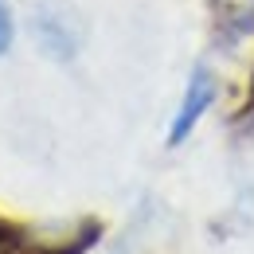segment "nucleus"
Returning <instances> with one entry per match:
<instances>
[{
  "instance_id": "1",
  "label": "nucleus",
  "mask_w": 254,
  "mask_h": 254,
  "mask_svg": "<svg viewBox=\"0 0 254 254\" xmlns=\"http://www.w3.org/2000/svg\"><path fill=\"white\" fill-rule=\"evenodd\" d=\"M211 98H215V82H211V74L207 70H195L188 82V94H184V106H180V114H176V122L168 129V141L172 145H180L184 137L191 133V126L203 118V110L211 106Z\"/></svg>"
},
{
  "instance_id": "2",
  "label": "nucleus",
  "mask_w": 254,
  "mask_h": 254,
  "mask_svg": "<svg viewBox=\"0 0 254 254\" xmlns=\"http://www.w3.org/2000/svg\"><path fill=\"white\" fill-rule=\"evenodd\" d=\"M8 43H12V20H8V8L0 4V55L8 51Z\"/></svg>"
},
{
  "instance_id": "3",
  "label": "nucleus",
  "mask_w": 254,
  "mask_h": 254,
  "mask_svg": "<svg viewBox=\"0 0 254 254\" xmlns=\"http://www.w3.org/2000/svg\"><path fill=\"white\" fill-rule=\"evenodd\" d=\"M251 110H254V94H251Z\"/></svg>"
}]
</instances>
